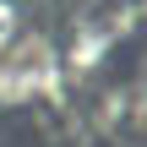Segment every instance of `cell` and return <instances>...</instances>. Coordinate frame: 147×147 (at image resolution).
Masks as SVG:
<instances>
[{
  "label": "cell",
  "instance_id": "obj_1",
  "mask_svg": "<svg viewBox=\"0 0 147 147\" xmlns=\"http://www.w3.org/2000/svg\"><path fill=\"white\" fill-rule=\"evenodd\" d=\"M44 82H49V49L22 33V38L0 55V104H22V98H33Z\"/></svg>",
  "mask_w": 147,
  "mask_h": 147
},
{
  "label": "cell",
  "instance_id": "obj_2",
  "mask_svg": "<svg viewBox=\"0 0 147 147\" xmlns=\"http://www.w3.org/2000/svg\"><path fill=\"white\" fill-rule=\"evenodd\" d=\"M16 38H22V11H16L11 0H0V55H5Z\"/></svg>",
  "mask_w": 147,
  "mask_h": 147
}]
</instances>
